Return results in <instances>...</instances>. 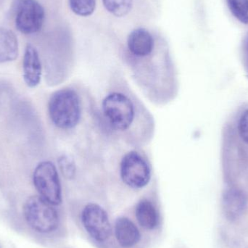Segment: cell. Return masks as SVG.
Returning a JSON list of instances; mask_svg holds the SVG:
<instances>
[{
  "label": "cell",
  "mask_w": 248,
  "mask_h": 248,
  "mask_svg": "<svg viewBox=\"0 0 248 248\" xmlns=\"http://www.w3.org/2000/svg\"><path fill=\"white\" fill-rule=\"evenodd\" d=\"M49 118L55 126L61 129H71L81 120V100L75 90L62 89L51 96L48 103Z\"/></svg>",
  "instance_id": "cell-1"
},
{
  "label": "cell",
  "mask_w": 248,
  "mask_h": 248,
  "mask_svg": "<svg viewBox=\"0 0 248 248\" xmlns=\"http://www.w3.org/2000/svg\"><path fill=\"white\" fill-rule=\"evenodd\" d=\"M26 222L37 232L47 234L57 230L60 218L54 205L41 196H31L23 207Z\"/></svg>",
  "instance_id": "cell-2"
},
{
  "label": "cell",
  "mask_w": 248,
  "mask_h": 248,
  "mask_svg": "<svg viewBox=\"0 0 248 248\" xmlns=\"http://www.w3.org/2000/svg\"><path fill=\"white\" fill-rule=\"evenodd\" d=\"M102 108L108 123L118 131H125L134 122V104L123 93H112L106 96Z\"/></svg>",
  "instance_id": "cell-3"
},
{
  "label": "cell",
  "mask_w": 248,
  "mask_h": 248,
  "mask_svg": "<svg viewBox=\"0 0 248 248\" xmlns=\"http://www.w3.org/2000/svg\"><path fill=\"white\" fill-rule=\"evenodd\" d=\"M33 182L39 196L53 205L62 202V188L56 166L50 161L37 165L33 174Z\"/></svg>",
  "instance_id": "cell-4"
},
{
  "label": "cell",
  "mask_w": 248,
  "mask_h": 248,
  "mask_svg": "<svg viewBox=\"0 0 248 248\" xmlns=\"http://www.w3.org/2000/svg\"><path fill=\"white\" fill-rule=\"evenodd\" d=\"M120 174L127 186L133 189H141L147 186L151 179V168L141 154L131 151L122 158Z\"/></svg>",
  "instance_id": "cell-5"
},
{
  "label": "cell",
  "mask_w": 248,
  "mask_h": 248,
  "mask_svg": "<svg viewBox=\"0 0 248 248\" xmlns=\"http://www.w3.org/2000/svg\"><path fill=\"white\" fill-rule=\"evenodd\" d=\"M81 221L86 231L99 243L108 240L112 227L108 213L98 204H87L81 213Z\"/></svg>",
  "instance_id": "cell-6"
},
{
  "label": "cell",
  "mask_w": 248,
  "mask_h": 248,
  "mask_svg": "<svg viewBox=\"0 0 248 248\" xmlns=\"http://www.w3.org/2000/svg\"><path fill=\"white\" fill-rule=\"evenodd\" d=\"M45 10L36 0H17L16 7V26L25 34L39 31L45 20Z\"/></svg>",
  "instance_id": "cell-7"
},
{
  "label": "cell",
  "mask_w": 248,
  "mask_h": 248,
  "mask_svg": "<svg viewBox=\"0 0 248 248\" xmlns=\"http://www.w3.org/2000/svg\"><path fill=\"white\" fill-rule=\"evenodd\" d=\"M247 194L237 187H230L223 195L222 207L224 215L230 221L238 219L248 207Z\"/></svg>",
  "instance_id": "cell-8"
},
{
  "label": "cell",
  "mask_w": 248,
  "mask_h": 248,
  "mask_svg": "<svg viewBox=\"0 0 248 248\" xmlns=\"http://www.w3.org/2000/svg\"><path fill=\"white\" fill-rule=\"evenodd\" d=\"M42 63L36 48L28 45L23 61V79L31 88L39 85L42 78Z\"/></svg>",
  "instance_id": "cell-9"
},
{
  "label": "cell",
  "mask_w": 248,
  "mask_h": 248,
  "mask_svg": "<svg viewBox=\"0 0 248 248\" xmlns=\"http://www.w3.org/2000/svg\"><path fill=\"white\" fill-rule=\"evenodd\" d=\"M128 48L134 56L144 58L148 56L154 49V39L146 29L140 28L131 32L128 37Z\"/></svg>",
  "instance_id": "cell-10"
},
{
  "label": "cell",
  "mask_w": 248,
  "mask_h": 248,
  "mask_svg": "<svg viewBox=\"0 0 248 248\" xmlns=\"http://www.w3.org/2000/svg\"><path fill=\"white\" fill-rule=\"evenodd\" d=\"M115 236L122 247L129 248L137 245L141 239V234L137 226L129 218L120 217L114 226Z\"/></svg>",
  "instance_id": "cell-11"
},
{
  "label": "cell",
  "mask_w": 248,
  "mask_h": 248,
  "mask_svg": "<svg viewBox=\"0 0 248 248\" xmlns=\"http://www.w3.org/2000/svg\"><path fill=\"white\" fill-rule=\"evenodd\" d=\"M18 55V43L13 31L0 26V63L15 61Z\"/></svg>",
  "instance_id": "cell-12"
},
{
  "label": "cell",
  "mask_w": 248,
  "mask_h": 248,
  "mask_svg": "<svg viewBox=\"0 0 248 248\" xmlns=\"http://www.w3.org/2000/svg\"><path fill=\"white\" fill-rule=\"evenodd\" d=\"M136 218L140 226L146 230H154L158 224L159 217L155 205L147 200H142L137 204Z\"/></svg>",
  "instance_id": "cell-13"
},
{
  "label": "cell",
  "mask_w": 248,
  "mask_h": 248,
  "mask_svg": "<svg viewBox=\"0 0 248 248\" xmlns=\"http://www.w3.org/2000/svg\"><path fill=\"white\" fill-rule=\"evenodd\" d=\"M105 7L116 17H124L132 8L133 0H103Z\"/></svg>",
  "instance_id": "cell-14"
},
{
  "label": "cell",
  "mask_w": 248,
  "mask_h": 248,
  "mask_svg": "<svg viewBox=\"0 0 248 248\" xmlns=\"http://www.w3.org/2000/svg\"><path fill=\"white\" fill-rule=\"evenodd\" d=\"M233 16L244 24H248V0H227Z\"/></svg>",
  "instance_id": "cell-15"
},
{
  "label": "cell",
  "mask_w": 248,
  "mask_h": 248,
  "mask_svg": "<svg viewBox=\"0 0 248 248\" xmlns=\"http://www.w3.org/2000/svg\"><path fill=\"white\" fill-rule=\"evenodd\" d=\"M69 2L72 11L83 17L91 16L95 10V0H69Z\"/></svg>",
  "instance_id": "cell-16"
},
{
  "label": "cell",
  "mask_w": 248,
  "mask_h": 248,
  "mask_svg": "<svg viewBox=\"0 0 248 248\" xmlns=\"http://www.w3.org/2000/svg\"><path fill=\"white\" fill-rule=\"evenodd\" d=\"M60 167L62 173L65 175V177L71 178L75 176L76 173V166L73 160L66 156H62L60 159Z\"/></svg>",
  "instance_id": "cell-17"
},
{
  "label": "cell",
  "mask_w": 248,
  "mask_h": 248,
  "mask_svg": "<svg viewBox=\"0 0 248 248\" xmlns=\"http://www.w3.org/2000/svg\"><path fill=\"white\" fill-rule=\"evenodd\" d=\"M238 131L242 140L248 144V109L240 116Z\"/></svg>",
  "instance_id": "cell-18"
},
{
  "label": "cell",
  "mask_w": 248,
  "mask_h": 248,
  "mask_svg": "<svg viewBox=\"0 0 248 248\" xmlns=\"http://www.w3.org/2000/svg\"><path fill=\"white\" fill-rule=\"evenodd\" d=\"M247 52H248V45H247Z\"/></svg>",
  "instance_id": "cell-19"
}]
</instances>
